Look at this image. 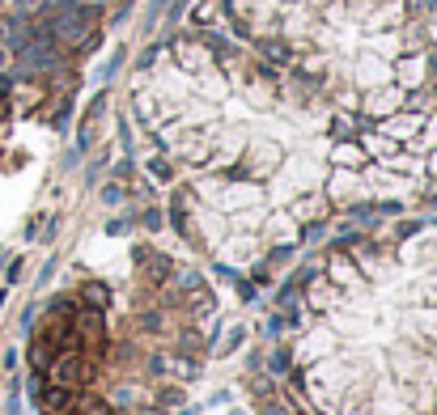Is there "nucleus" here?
Here are the masks:
<instances>
[{"mask_svg":"<svg viewBox=\"0 0 437 415\" xmlns=\"http://www.w3.org/2000/svg\"><path fill=\"white\" fill-rule=\"evenodd\" d=\"M149 174H153V178H170V165H161V161H149Z\"/></svg>","mask_w":437,"mask_h":415,"instance_id":"obj_1","label":"nucleus"},{"mask_svg":"<svg viewBox=\"0 0 437 415\" xmlns=\"http://www.w3.org/2000/svg\"><path fill=\"white\" fill-rule=\"evenodd\" d=\"M272 369H276V373H284V369H289V352H276V360H272Z\"/></svg>","mask_w":437,"mask_h":415,"instance_id":"obj_2","label":"nucleus"},{"mask_svg":"<svg viewBox=\"0 0 437 415\" xmlns=\"http://www.w3.org/2000/svg\"><path fill=\"white\" fill-rule=\"evenodd\" d=\"M119 195H124L119 187H107V191H102V200H107V204H119Z\"/></svg>","mask_w":437,"mask_h":415,"instance_id":"obj_3","label":"nucleus"}]
</instances>
